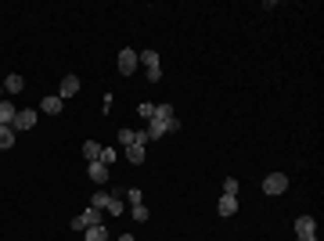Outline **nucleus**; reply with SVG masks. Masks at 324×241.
<instances>
[{
	"label": "nucleus",
	"instance_id": "28",
	"mask_svg": "<svg viewBox=\"0 0 324 241\" xmlns=\"http://www.w3.org/2000/svg\"><path fill=\"white\" fill-rule=\"evenodd\" d=\"M299 241H306V237H299Z\"/></svg>",
	"mask_w": 324,
	"mask_h": 241
},
{
	"label": "nucleus",
	"instance_id": "24",
	"mask_svg": "<svg viewBox=\"0 0 324 241\" xmlns=\"http://www.w3.org/2000/svg\"><path fill=\"white\" fill-rule=\"evenodd\" d=\"M238 187H241V184H238L234 177H227V180H223V194H234V198H238Z\"/></svg>",
	"mask_w": 324,
	"mask_h": 241
},
{
	"label": "nucleus",
	"instance_id": "23",
	"mask_svg": "<svg viewBox=\"0 0 324 241\" xmlns=\"http://www.w3.org/2000/svg\"><path fill=\"white\" fill-rule=\"evenodd\" d=\"M155 119H177L170 105H155Z\"/></svg>",
	"mask_w": 324,
	"mask_h": 241
},
{
	"label": "nucleus",
	"instance_id": "8",
	"mask_svg": "<svg viewBox=\"0 0 324 241\" xmlns=\"http://www.w3.org/2000/svg\"><path fill=\"white\" fill-rule=\"evenodd\" d=\"M216 213H220V216H234V213H238V198H234V194H223L220 202H216Z\"/></svg>",
	"mask_w": 324,
	"mask_h": 241
},
{
	"label": "nucleus",
	"instance_id": "16",
	"mask_svg": "<svg viewBox=\"0 0 324 241\" xmlns=\"http://www.w3.org/2000/svg\"><path fill=\"white\" fill-rule=\"evenodd\" d=\"M83 155H87V162H98V155H101V144H98V141H87V144H83Z\"/></svg>",
	"mask_w": 324,
	"mask_h": 241
},
{
	"label": "nucleus",
	"instance_id": "14",
	"mask_svg": "<svg viewBox=\"0 0 324 241\" xmlns=\"http://www.w3.org/2000/svg\"><path fill=\"white\" fill-rule=\"evenodd\" d=\"M126 158H130L134 166H141V162H144V144H130V148H126Z\"/></svg>",
	"mask_w": 324,
	"mask_h": 241
},
{
	"label": "nucleus",
	"instance_id": "18",
	"mask_svg": "<svg viewBox=\"0 0 324 241\" xmlns=\"http://www.w3.org/2000/svg\"><path fill=\"white\" fill-rule=\"evenodd\" d=\"M87 241H108V230L98 223V227H87Z\"/></svg>",
	"mask_w": 324,
	"mask_h": 241
},
{
	"label": "nucleus",
	"instance_id": "19",
	"mask_svg": "<svg viewBox=\"0 0 324 241\" xmlns=\"http://www.w3.org/2000/svg\"><path fill=\"white\" fill-rule=\"evenodd\" d=\"M22 87H25V83H22V76H8V79H4V90H8V94H18Z\"/></svg>",
	"mask_w": 324,
	"mask_h": 241
},
{
	"label": "nucleus",
	"instance_id": "5",
	"mask_svg": "<svg viewBox=\"0 0 324 241\" xmlns=\"http://www.w3.org/2000/svg\"><path fill=\"white\" fill-rule=\"evenodd\" d=\"M296 234L306 237V241H317V223H313V216H299V220H296Z\"/></svg>",
	"mask_w": 324,
	"mask_h": 241
},
{
	"label": "nucleus",
	"instance_id": "9",
	"mask_svg": "<svg viewBox=\"0 0 324 241\" xmlns=\"http://www.w3.org/2000/svg\"><path fill=\"white\" fill-rule=\"evenodd\" d=\"M87 173H90L94 184H108V166H101V162H87Z\"/></svg>",
	"mask_w": 324,
	"mask_h": 241
},
{
	"label": "nucleus",
	"instance_id": "17",
	"mask_svg": "<svg viewBox=\"0 0 324 241\" xmlns=\"http://www.w3.org/2000/svg\"><path fill=\"white\" fill-rule=\"evenodd\" d=\"M137 115L144 119V123H151V119H155V105H151V101H141V105H137Z\"/></svg>",
	"mask_w": 324,
	"mask_h": 241
},
{
	"label": "nucleus",
	"instance_id": "26",
	"mask_svg": "<svg viewBox=\"0 0 324 241\" xmlns=\"http://www.w3.org/2000/svg\"><path fill=\"white\" fill-rule=\"evenodd\" d=\"M126 202H130V205H144V202H141V191H137V187H130V191H126Z\"/></svg>",
	"mask_w": 324,
	"mask_h": 241
},
{
	"label": "nucleus",
	"instance_id": "3",
	"mask_svg": "<svg viewBox=\"0 0 324 241\" xmlns=\"http://www.w3.org/2000/svg\"><path fill=\"white\" fill-rule=\"evenodd\" d=\"M137 65H141V58H137V51H119V72H123V76H134L137 72Z\"/></svg>",
	"mask_w": 324,
	"mask_h": 241
},
{
	"label": "nucleus",
	"instance_id": "2",
	"mask_svg": "<svg viewBox=\"0 0 324 241\" xmlns=\"http://www.w3.org/2000/svg\"><path fill=\"white\" fill-rule=\"evenodd\" d=\"M101 209H87V213H79V216H72V230H87V227H98L101 223Z\"/></svg>",
	"mask_w": 324,
	"mask_h": 241
},
{
	"label": "nucleus",
	"instance_id": "21",
	"mask_svg": "<svg viewBox=\"0 0 324 241\" xmlns=\"http://www.w3.org/2000/svg\"><path fill=\"white\" fill-rule=\"evenodd\" d=\"M98 162H101V166H112V162H115V148H101Z\"/></svg>",
	"mask_w": 324,
	"mask_h": 241
},
{
	"label": "nucleus",
	"instance_id": "25",
	"mask_svg": "<svg viewBox=\"0 0 324 241\" xmlns=\"http://www.w3.org/2000/svg\"><path fill=\"white\" fill-rule=\"evenodd\" d=\"M130 216H134L137 223H144V220H148V209H144V205H130Z\"/></svg>",
	"mask_w": 324,
	"mask_h": 241
},
{
	"label": "nucleus",
	"instance_id": "1",
	"mask_svg": "<svg viewBox=\"0 0 324 241\" xmlns=\"http://www.w3.org/2000/svg\"><path fill=\"white\" fill-rule=\"evenodd\" d=\"M170 130H180L177 119H151L148 130H144V137H148V141H158V137H166Z\"/></svg>",
	"mask_w": 324,
	"mask_h": 241
},
{
	"label": "nucleus",
	"instance_id": "27",
	"mask_svg": "<svg viewBox=\"0 0 324 241\" xmlns=\"http://www.w3.org/2000/svg\"><path fill=\"white\" fill-rule=\"evenodd\" d=\"M119 241H137V237H134V234H123V237H119Z\"/></svg>",
	"mask_w": 324,
	"mask_h": 241
},
{
	"label": "nucleus",
	"instance_id": "11",
	"mask_svg": "<svg viewBox=\"0 0 324 241\" xmlns=\"http://www.w3.org/2000/svg\"><path fill=\"white\" fill-rule=\"evenodd\" d=\"M61 108H65V101H61L58 94H54V97H44V101H40V112H47V115H58Z\"/></svg>",
	"mask_w": 324,
	"mask_h": 241
},
{
	"label": "nucleus",
	"instance_id": "15",
	"mask_svg": "<svg viewBox=\"0 0 324 241\" xmlns=\"http://www.w3.org/2000/svg\"><path fill=\"white\" fill-rule=\"evenodd\" d=\"M105 213H112V216H123L126 209H123V198H119V194H112L108 198V205H105Z\"/></svg>",
	"mask_w": 324,
	"mask_h": 241
},
{
	"label": "nucleus",
	"instance_id": "22",
	"mask_svg": "<svg viewBox=\"0 0 324 241\" xmlns=\"http://www.w3.org/2000/svg\"><path fill=\"white\" fill-rule=\"evenodd\" d=\"M119 144H123V148L137 144V133H134V130H119Z\"/></svg>",
	"mask_w": 324,
	"mask_h": 241
},
{
	"label": "nucleus",
	"instance_id": "29",
	"mask_svg": "<svg viewBox=\"0 0 324 241\" xmlns=\"http://www.w3.org/2000/svg\"><path fill=\"white\" fill-rule=\"evenodd\" d=\"M0 101H4V97H0Z\"/></svg>",
	"mask_w": 324,
	"mask_h": 241
},
{
	"label": "nucleus",
	"instance_id": "6",
	"mask_svg": "<svg viewBox=\"0 0 324 241\" xmlns=\"http://www.w3.org/2000/svg\"><path fill=\"white\" fill-rule=\"evenodd\" d=\"M33 126H36V112H33V108H18L11 130H33Z\"/></svg>",
	"mask_w": 324,
	"mask_h": 241
},
{
	"label": "nucleus",
	"instance_id": "10",
	"mask_svg": "<svg viewBox=\"0 0 324 241\" xmlns=\"http://www.w3.org/2000/svg\"><path fill=\"white\" fill-rule=\"evenodd\" d=\"M76 90H79V76H65V79H61V90H58V97L65 101V97H72Z\"/></svg>",
	"mask_w": 324,
	"mask_h": 241
},
{
	"label": "nucleus",
	"instance_id": "13",
	"mask_svg": "<svg viewBox=\"0 0 324 241\" xmlns=\"http://www.w3.org/2000/svg\"><path fill=\"white\" fill-rule=\"evenodd\" d=\"M108 198H112V194H108L105 187H98L94 198H90V209H105V205H108Z\"/></svg>",
	"mask_w": 324,
	"mask_h": 241
},
{
	"label": "nucleus",
	"instance_id": "20",
	"mask_svg": "<svg viewBox=\"0 0 324 241\" xmlns=\"http://www.w3.org/2000/svg\"><path fill=\"white\" fill-rule=\"evenodd\" d=\"M15 144V130L11 126H0V148H11Z\"/></svg>",
	"mask_w": 324,
	"mask_h": 241
},
{
	"label": "nucleus",
	"instance_id": "4",
	"mask_svg": "<svg viewBox=\"0 0 324 241\" xmlns=\"http://www.w3.org/2000/svg\"><path fill=\"white\" fill-rule=\"evenodd\" d=\"M263 191H267V194H281V191H288V177H285V173H270V177L263 180Z\"/></svg>",
	"mask_w": 324,
	"mask_h": 241
},
{
	"label": "nucleus",
	"instance_id": "7",
	"mask_svg": "<svg viewBox=\"0 0 324 241\" xmlns=\"http://www.w3.org/2000/svg\"><path fill=\"white\" fill-rule=\"evenodd\" d=\"M15 115H18V108H15V101H0V126H11L15 123Z\"/></svg>",
	"mask_w": 324,
	"mask_h": 241
},
{
	"label": "nucleus",
	"instance_id": "12",
	"mask_svg": "<svg viewBox=\"0 0 324 241\" xmlns=\"http://www.w3.org/2000/svg\"><path fill=\"white\" fill-rule=\"evenodd\" d=\"M137 58H141V65H144L148 72H151V68H158V51H141Z\"/></svg>",
	"mask_w": 324,
	"mask_h": 241
}]
</instances>
